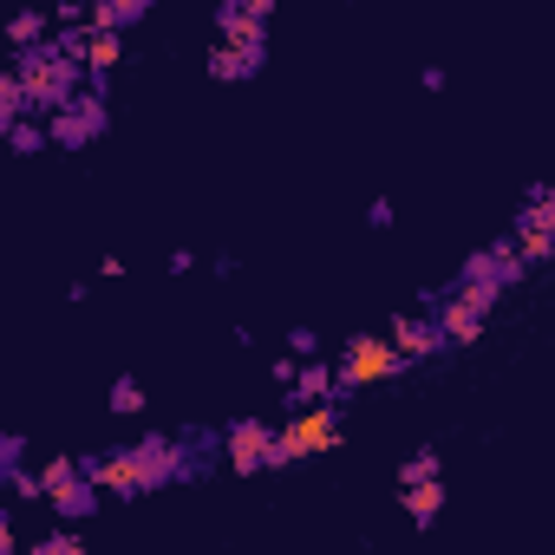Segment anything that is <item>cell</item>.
I'll return each instance as SVG.
<instances>
[{"label": "cell", "instance_id": "cell-1", "mask_svg": "<svg viewBox=\"0 0 555 555\" xmlns=\"http://www.w3.org/2000/svg\"><path fill=\"white\" fill-rule=\"evenodd\" d=\"M86 464V477L99 483V496H151V490H164V483H177V477H203V464L190 457V444H177V438H138V444H125V451H99V457H79Z\"/></svg>", "mask_w": 555, "mask_h": 555}, {"label": "cell", "instance_id": "cell-2", "mask_svg": "<svg viewBox=\"0 0 555 555\" xmlns=\"http://www.w3.org/2000/svg\"><path fill=\"white\" fill-rule=\"evenodd\" d=\"M60 40V34H53ZM40 47V53H14V73H21V86H27V105L40 112V118H60L86 86H92V73L79 66V60H66L60 47Z\"/></svg>", "mask_w": 555, "mask_h": 555}, {"label": "cell", "instance_id": "cell-3", "mask_svg": "<svg viewBox=\"0 0 555 555\" xmlns=\"http://www.w3.org/2000/svg\"><path fill=\"white\" fill-rule=\"evenodd\" d=\"M347 444V418L340 405H308L295 412L288 425H274V470H288V464H308V457H327Z\"/></svg>", "mask_w": 555, "mask_h": 555}, {"label": "cell", "instance_id": "cell-4", "mask_svg": "<svg viewBox=\"0 0 555 555\" xmlns=\"http://www.w3.org/2000/svg\"><path fill=\"white\" fill-rule=\"evenodd\" d=\"M399 373H405V353L386 334H353L347 353H340V399L347 392H366V386H386Z\"/></svg>", "mask_w": 555, "mask_h": 555}, {"label": "cell", "instance_id": "cell-5", "mask_svg": "<svg viewBox=\"0 0 555 555\" xmlns=\"http://www.w3.org/2000/svg\"><path fill=\"white\" fill-rule=\"evenodd\" d=\"M496 295L503 288H477V282H457L444 301H438V334H444V347H477L483 340V314L496 308Z\"/></svg>", "mask_w": 555, "mask_h": 555}, {"label": "cell", "instance_id": "cell-6", "mask_svg": "<svg viewBox=\"0 0 555 555\" xmlns=\"http://www.w3.org/2000/svg\"><path fill=\"white\" fill-rule=\"evenodd\" d=\"M105 125H112V112H105V79H92L60 118H47V131H53L60 151H86L92 138H105Z\"/></svg>", "mask_w": 555, "mask_h": 555}, {"label": "cell", "instance_id": "cell-7", "mask_svg": "<svg viewBox=\"0 0 555 555\" xmlns=\"http://www.w3.org/2000/svg\"><path fill=\"white\" fill-rule=\"evenodd\" d=\"M222 464H229L235 477L274 470V425H268V418H235V425L222 431Z\"/></svg>", "mask_w": 555, "mask_h": 555}, {"label": "cell", "instance_id": "cell-8", "mask_svg": "<svg viewBox=\"0 0 555 555\" xmlns=\"http://www.w3.org/2000/svg\"><path fill=\"white\" fill-rule=\"evenodd\" d=\"M268 21H274V0H229L216 14L222 47H268Z\"/></svg>", "mask_w": 555, "mask_h": 555}, {"label": "cell", "instance_id": "cell-9", "mask_svg": "<svg viewBox=\"0 0 555 555\" xmlns=\"http://www.w3.org/2000/svg\"><path fill=\"white\" fill-rule=\"evenodd\" d=\"M386 340L405 353V366H418V360H431V353L444 347V334H438V321H431V314H399V321L386 327Z\"/></svg>", "mask_w": 555, "mask_h": 555}, {"label": "cell", "instance_id": "cell-10", "mask_svg": "<svg viewBox=\"0 0 555 555\" xmlns=\"http://www.w3.org/2000/svg\"><path fill=\"white\" fill-rule=\"evenodd\" d=\"M268 66V47H209V79H222V86H242V79H255Z\"/></svg>", "mask_w": 555, "mask_h": 555}, {"label": "cell", "instance_id": "cell-11", "mask_svg": "<svg viewBox=\"0 0 555 555\" xmlns=\"http://www.w3.org/2000/svg\"><path fill=\"white\" fill-rule=\"evenodd\" d=\"M47 503H53V516H60V522H86L105 496H99V483H92V477H73V483H60Z\"/></svg>", "mask_w": 555, "mask_h": 555}, {"label": "cell", "instance_id": "cell-12", "mask_svg": "<svg viewBox=\"0 0 555 555\" xmlns=\"http://www.w3.org/2000/svg\"><path fill=\"white\" fill-rule=\"evenodd\" d=\"M118 60H125V34H86V40H79V66H86L92 79H112Z\"/></svg>", "mask_w": 555, "mask_h": 555}, {"label": "cell", "instance_id": "cell-13", "mask_svg": "<svg viewBox=\"0 0 555 555\" xmlns=\"http://www.w3.org/2000/svg\"><path fill=\"white\" fill-rule=\"evenodd\" d=\"M144 14H151V0H92V34H125Z\"/></svg>", "mask_w": 555, "mask_h": 555}, {"label": "cell", "instance_id": "cell-14", "mask_svg": "<svg viewBox=\"0 0 555 555\" xmlns=\"http://www.w3.org/2000/svg\"><path fill=\"white\" fill-rule=\"evenodd\" d=\"M516 255H522V268H535V261H548L555 255V229H542V222H529V216H516Z\"/></svg>", "mask_w": 555, "mask_h": 555}, {"label": "cell", "instance_id": "cell-15", "mask_svg": "<svg viewBox=\"0 0 555 555\" xmlns=\"http://www.w3.org/2000/svg\"><path fill=\"white\" fill-rule=\"evenodd\" d=\"M27 118H34L27 86H21V73L8 66V73H0V131H14V125H27Z\"/></svg>", "mask_w": 555, "mask_h": 555}, {"label": "cell", "instance_id": "cell-16", "mask_svg": "<svg viewBox=\"0 0 555 555\" xmlns=\"http://www.w3.org/2000/svg\"><path fill=\"white\" fill-rule=\"evenodd\" d=\"M399 503H405V516H412L418 529H431L438 509H444V477H438V483H418V490H399Z\"/></svg>", "mask_w": 555, "mask_h": 555}, {"label": "cell", "instance_id": "cell-17", "mask_svg": "<svg viewBox=\"0 0 555 555\" xmlns=\"http://www.w3.org/2000/svg\"><path fill=\"white\" fill-rule=\"evenodd\" d=\"M8 40H14V53H40V47L53 40V14H40V8H34V14H21V21L8 27Z\"/></svg>", "mask_w": 555, "mask_h": 555}, {"label": "cell", "instance_id": "cell-18", "mask_svg": "<svg viewBox=\"0 0 555 555\" xmlns=\"http://www.w3.org/2000/svg\"><path fill=\"white\" fill-rule=\"evenodd\" d=\"M444 477V464H438V451L425 444V451H412L405 464H399V490H418V483H438Z\"/></svg>", "mask_w": 555, "mask_h": 555}, {"label": "cell", "instance_id": "cell-19", "mask_svg": "<svg viewBox=\"0 0 555 555\" xmlns=\"http://www.w3.org/2000/svg\"><path fill=\"white\" fill-rule=\"evenodd\" d=\"M105 405H112L118 418H138V412H144V386H138V379L125 373V379H112V392H105Z\"/></svg>", "mask_w": 555, "mask_h": 555}, {"label": "cell", "instance_id": "cell-20", "mask_svg": "<svg viewBox=\"0 0 555 555\" xmlns=\"http://www.w3.org/2000/svg\"><path fill=\"white\" fill-rule=\"evenodd\" d=\"M27 555H92V548H86V535H79V529H47Z\"/></svg>", "mask_w": 555, "mask_h": 555}, {"label": "cell", "instance_id": "cell-21", "mask_svg": "<svg viewBox=\"0 0 555 555\" xmlns=\"http://www.w3.org/2000/svg\"><path fill=\"white\" fill-rule=\"evenodd\" d=\"M8 144H14V151H27V157H34V151H47V144H53V131H47V125H40V118H27V125H14V131H8Z\"/></svg>", "mask_w": 555, "mask_h": 555}, {"label": "cell", "instance_id": "cell-22", "mask_svg": "<svg viewBox=\"0 0 555 555\" xmlns=\"http://www.w3.org/2000/svg\"><path fill=\"white\" fill-rule=\"evenodd\" d=\"M73 477H86V464H79V457H47V464H40V483H47V496H53L60 483H73Z\"/></svg>", "mask_w": 555, "mask_h": 555}, {"label": "cell", "instance_id": "cell-23", "mask_svg": "<svg viewBox=\"0 0 555 555\" xmlns=\"http://www.w3.org/2000/svg\"><path fill=\"white\" fill-rule=\"evenodd\" d=\"M522 216H529V222H542V229H555V183H542V190L522 203Z\"/></svg>", "mask_w": 555, "mask_h": 555}, {"label": "cell", "instance_id": "cell-24", "mask_svg": "<svg viewBox=\"0 0 555 555\" xmlns=\"http://www.w3.org/2000/svg\"><path fill=\"white\" fill-rule=\"evenodd\" d=\"M8 470H27V438L21 431L0 438V477H8Z\"/></svg>", "mask_w": 555, "mask_h": 555}, {"label": "cell", "instance_id": "cell-25", "mask_svg": "<svg viewBox=\"0 0 555 555\" xmlns=\"http://www.w3.org/2000/svg\"><path fill=\"white\" fill-rule=\"evenodd\" d=\"M288 353H295V360H321V334H314V327L301 321V327L288 334Z\"/></svg>", "mask_w": 555, "mask_h": 555}, {"label": "cell", "instance_id": "cell-26", "mask_svg": "<svg viewBox=\"0 0 555 555\" xmlns=\"http://www.w3.org/2000/svg\"><path fill=\"white\" fill-rule=\"evenodd\" d=\"M8 490H14V496H47L40 470H8Z\"/></svg>", "mask_w": 555, "mask_h": 555}, {"label": "cell", "instance_id": "cell-27", "mask_svg": "<svg viewBox=\"0 0 555 555\" xmlns=\"http://www.w3.org/2000/svg\"><path fill=\"white\" fill-rule=\"evenodd\" d=\"M366 222H373V229H392V196H373V209H366Z\"/></svg>", "mask_w": 555, "mask_h": 555}, {"label": "cell", "instance_id": "cell-28", "mask_svg": "<svg viewBox=\"0 0 555 555\" xmlns=\"http://www.w3.org/2000/svg\"><path fill=\"white\" fill-rule=\"evenodd\" d=\"M0 555H27L21 535H14V516H0Z\"/></svg>", "mask_w": 555, "mask_h": 555}]
</instances>
